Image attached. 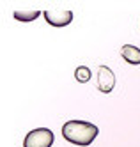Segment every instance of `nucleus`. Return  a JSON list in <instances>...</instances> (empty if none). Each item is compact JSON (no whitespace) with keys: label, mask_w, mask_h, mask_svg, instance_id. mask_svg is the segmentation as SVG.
<instances>
[{"label":"nucleus","mask_w":140,"mask_h":147,"mask_svg":"<svg viewBox=\"0 0 140 147\" xmlns=\"http://www.w3.org/2000/svg\"><path fill=\"white\" fill-rule=\"evenodd\" d=\"M121 55L126 62H130L133 66H138L140 64V48L133 46V45H124L121 48Z\"/></svg>","instance_id":"5"},{"label":"nucleus","mask_w":140,"mask_h":147,"mask_svg":"<svg viewBox=\"0 0 140 147\" xmlns=\"http://www.w3.org/2000/svg\"><path fill=\"white\" fill-rule=\"evenodd\" d=\"M45 20L53 27H66L73 22V13L71 11H62V9H48L43 13Z\"/></svg>","instance_id":"3"},{"label":"nucleus","mask_w":140,"mask_h":147,"mask_svg":"<svg viewBox=\"0 0 140 147\" xmlns=\"http://www.w3.org/2000/svg\"><path fill=\"white\" fill-rule=\"evenodd\" d=\"M53 145V131L48 128L32 129L23 140V147H51Z\"/></svg>","instance_id":"2"},{"label":"nucleus","mask_w":140,"mask_h":147,"mask_svg":"<svg viewBox=\"0 0 140 147\" xmlns=\"http://www.w3.org/2000/svg\"><path fill=\"white\" fill-rule=\"evenodd\" d=\"M92 76V73L87 66H78L76 69H74V78H76V82L80 83H87Z\"/></svg>","instance_id":"7"},{"label":"nucleus","mask_w":140,"mask_h":147,"mask_svg":"<svg viewBox=\"0 0 140 147\" xmlns=\"http://www.w3.org/2000/svg\"><path fill=\"white\" fill-rule=\"evenodd\" d=\"M114 87H115L114 71L106 66H99V69H98V89L105 94H108L114 90Z\"/></svg>","instance_id":"4"},{"label":"nucleus","mask_w":140,"mask_h":147,"mask_svg":"<svg viewBox=\"0 0 140 147\" xmlns=\"http://www.w3.org/2000/svg\"><path fill=\"white\" fill-rule=\"evenodd\" d=\"M98 133V126L87 121H68L62 126V136L74 145H91Z\"/></svg>","instance_id":"1"},{"label":"nucleus","mask_w":140,"mask_h":147,"mask_svg":"<svg viewBox=\"0 0 140 147\" xmlns=\"http://www.w3.org/2000/svg\"><path fill=\"white\" fill-rule=\"evenodd\" d=\"M41 13L36 9H30V11H14V18L18 22H34Z\"/></svg>","instance_id":"6"}]
</instances>
